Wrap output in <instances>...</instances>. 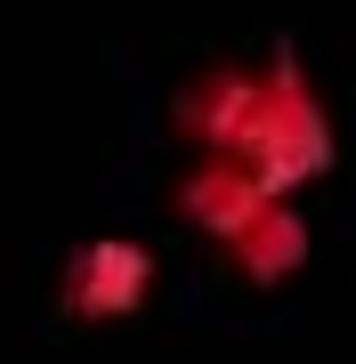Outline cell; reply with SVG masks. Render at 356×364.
<instances>
[{
	"label": "cell",
	"instance_id": "1",
	"mask_svg": "<svg viewBox=\"0 0 356 364\" xmlns=\"http://www.w3.org/2000/svg\"><path fill=\"white\" fill-rule=\"evenodd\" d=\"M178 138H195L203 154L251 170L267 195H300L316 186L340 138L316 97V81L300 73V57L276 49L267 65H211L203 81L178 90Z\"/></svg>",
	"mask_w": 356,
	"mask_h": 364
},
{
	"label": "cell",
	"instance_id": "2",
	"mask_svg": "<svg viewBox=\"0 0 356 364\" xmlns=\"http://www.w3.org/2000/svg\"><path fill=\"white\" fill-rule=\"evenodd\" d=\"M146 291H154V251L122 243V235H97V243L73 251L65 267V308L90 316V324H114V316H138Z\"/></svg>",
	"mask_w": 356,
	"mask_h": 364
},
{
	"label": "cell",
	"instance_id": "3",
	"mask_svg": "<svg viewBox=\"0 0 356 364\" xmlns=\"http://www.w3.org/2000/svg\"><path fill=\"white\" fill-rule=\"evenodd\" d=\"M227 259H235V275L243 284H259V291H276V284H291V275L308 267V219H300V203L291 195H267L251 219L227 235Z\"/></svg>",
	"mask_w": 356,
	"mask_h": 364
},
{
	"label": "cell",
	"instance_id": "4",
	"mask_svg": "<svg viewBox=\"0 0 356 364\" xmlns=\"http://www.w3.org/2000/svg\"><path fill=\"white\" fill-rule=\"evenodd\" d=\"M171 203H178V219H186V227H203L211 243H227V235H235V227L251 219V210L267 203V186L251 178V170H235V162L203 154V162L178 178V195H171Z\"/></svg>",
	"mask_w": 356,
	"mask_h": 364
}]
</instances>
